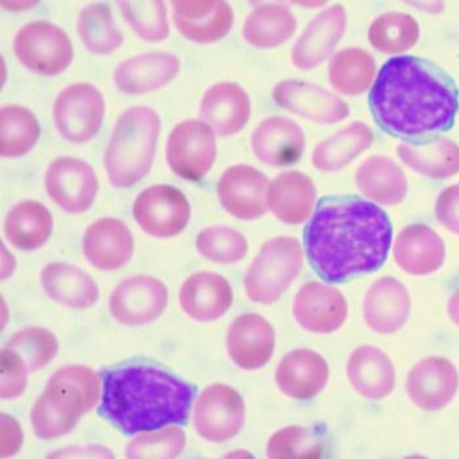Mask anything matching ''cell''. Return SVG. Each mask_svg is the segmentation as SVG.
<instances>
[{"label": "cell", "mask_w": 459, "mask_h": 459, "mask_svg": "<svg viewBox=\"0 0 459 459\" xmlns=\"http://www.w3.org/2000/svg\"><path fill=\"white\" fill-rule=\"evenodd\" d=\"M447 313H449L452 322L459 327V289L450 297L449 305H447Z\"/></svg>", "instance_id": "681fc988"}, {"label": "cell", "mask_w": 459, "mask_h": 459, "mask_svg": "<svg viewBox=\"0 0 459 459\" xmlns=\"http://www.w3.org/2000/svg\"><path fill=\"white\" fill-rule=\"evenodd\" d=\"M376 62L362 49L342 50L330 65V81L333 89L344 95H359L369 89L376 76Z\"/></svg>", "instance_id": "74e56055"}, {"label": "cell", "mask_w": 459, "mask_h": 459, "mask_svg": "<svg viewBox=\"0 0 459 459\" xmlns=\"http://www.w3.org/2000/svg\"><path fill=\"white\" fill-rule=\"evenodd\" d=\"M373 140V132L367 125L352 124L316 147L313 154V164L320 171L342 169L369 149Z\"/></svg>", "instance_id": "e575fe53"}, {"label": "cell", "mask_w": 459, "mask_h": 459, "mask_svg": "<svg viewBox=\"0 0 459 459\" xmlns=\"http://www.w3.org/2000/svg\"><path fill=\"white\" fill-rule=\"evenodd\" d=\"M328 376L327 362L319 353L299 350L283 357L277 368L276 382L285 395L306 401L325 389Z\"/></svg>", "instance_id": "cb8c5ba5"}, {"label": "cell", "mask_w": 459, "mask_h": 459, "mask_svg": "<svg viewBox=\"0 0 459 459\" xmlns=\"http://www.w3.org/2000/svg\"><path fill=\"white\" fill-rule=\"evenodd\" d=\"M45 184L54 203L73 214L89 211L99 189L92 167L70 157L59 158L50 164Z\"/></svg>", "instance_id": "4fadbf2b"}, {"label": "cell", "mask_w": 459, "mask_h": 459, "mask_svg": "<svg viewBox=\"0 0 459 459\" xmlns=\"http://www.w3.org/2000/svg\"><path fill=\"white\" fill-rule=\"evenodd\" d=\"M22 444V433L20 425L11 416L2 413V455H15Z\"/></svg>", "instance_id": "c3c4849f"}, {"label": "cell", "mask_w": 459, "mask_h": 459, "mask_svg": "<svg viewBox=\"0 0 459 459\" xmlns=\"http://www.w3.org/2000/svg\"><path fill=\"white\" fill-rule=\"evenodd\" d=\"M369 103L374 120L385 132L394 137L420 138L452 129L459 108L458 90L432 62L398 56L379 71Z\"/></svg>", "instance_id": "7a4b0ae2"}, {"label": "cell", "mask_w": 459, "mask_h": 459, "mask_svg": "<svg viewBox=\"0 0 459 459\" xmlns=\"http://www.w3.org/2000/svg\"><path fill=\"white\" fill-rule=\"evenodd\" d=\"M87 260L101 271H115L132 259L134 240L129 228L116 218L91 225L83 239Z\"/></svg>", "instance_id": "44dd1931"}, {"label": "cell", "mask_w": 459, "mask_h": 459, "mask_svg": "<svg viewBox=\"0 0 459 459\" xmlns=\"http://www.w3.org/2000/svg\"><path fill=\"white\" fill-rule=\"evenodd\" d=\"M217 155L214 133L209 125L188 120L177 125L167 143V161L184 180H201Z\"/></svg>", "instance_id": "9c48e42d"}, {"label": "cell", "mask_w": 459, "mask_h": 459, "mask_svg": "<svg viewBox=\"0 0 459 459\" xmlns=\"http://www.w3.org/2000/svg\"><path fill=\"white\" fill-rule=\"evenodd\" d=\"M445 245L437 232L425 225L408 226L394 246L396 264L412 276H427L445 262Z\"/></svg>", "instance_id": "4316f807"}, {"label": "cell", "mask_w": 459, "mask_h": 459, "mask_svg": "<svg viewBox=\"0 0 459 459\" xmlns=\"http://www.w3.org/2000/svg\"><path fill=\"white\" fill-rule=\"evenodd\" d=\"M245 419L246 406L242 395L228 385H212L198 396L195 428L205 440H231L242 429Z\"/></svg>", "instance_id": "30bf717a"}, {"label": "cell", "mask_w": 459, "mask_h": 459, "mask_svg": "<svg viewBox=\"0 0 459 459\" xmlns=\"http://www.w3.org/2000/svg\"><path fill=\"white\" fill-rule=\"evenodd\" d=\"M459 385L455 365L440 357L419 362L407 378V393L416 406L425 411L446 407L455 398Z\"/></svg>", "instance_id": "ac0fdd59"}, {"label": "cell", "mask_w": 459, "mask_h": 459, "mask_svg": "<svg viewBox=\"0 0 459 459\" xmlns=\"http://www.w3.org/2000/svg\"><path fill=\"white\" fill-rule=\"evenodd\" d=\"M348 377L354 390L368 399L389 395L395 385V369L389 357L377 348H359L348 364Z\"/></svg>", "instance_id": "f546056e"}, {"label": "cell", "mask_w": 459, "mask_h": 459, "mask_svg": "<svg viewBox=\"0 0 459 459\" xmlns=\"http://www.w3.org/2000/svg\"><path fill=\"white\" fill-rule=\"evenodd\" d=\"M53 231V218L47 206L25 201L8 212L4 234L13 247L35 251L48 242Z\"/></svg>", "instance_id": "836d02e7"}, {"label": "cell", "mask_w": 459, "mask_h": 459, "mask_svg": "<svg viewBox=\"0 0 459 459\" xmlns=\"http://www.w3.org/2000/svg\"><path fill=\"white\" fill-rule=\"evenodd\" d=\"M160 132V116L150 108H132L118 118L106 154L110 184L127 188L149 174Z\"/></svg>", "instance_id": "5b68a950"}, {"label": "cell", "mask_w": 459, "mask_h": 459, "mask_svg": "<svg viewBox=\"0 0 459 459\" xmlns=\"http://www.w3.org/2000/svg\"><path fill=\"white\" fill-rule=\"evenodd\" d=\"M293 313L305 330L331 333L347 319L348 305L344 296L333 286L310 282L297 294Z\"/></svg>", "instance_id": "e0dca14e"}, {"label": "cell", "mask_w": 459, "mask_h": 459, "mask_svg": "<svg viewBox=\"0 0 459 459\" xmlns=\"http://www.w3.org/2000/svg\"><path fill=\"white\" fill-rule=\"evenodd\" d=\"M2 385L0 394L3 399L18 398L27 387V376L30 373L27 365L15 351L4 347L0 356Z\"/></svg>", "instance_id": "bcb514c9"}, {"label": "cell", "mask_w": 459, "mask_h": 459, "mask_svg": "<svg viewBox=\"0 0 459 459\" xmlns=\"http://www.w3.org/2000/svg\"><path fill=\"white\" fill-rule=\"evenodd\" d=\"M180 61L169 53L141 54L123 62L115 71L117 89L127 95H141L166 86L178 75Z\"/></svg>", "instance_id": "603a6c76"}, {"label": "cell", "mask_w": 459, "mask_h": 459, "mask_svg": "<svg viewBox=\"0 0 459 459\" xmlns=\"http://www.w3.org/2000/svg\"><path fill=\"white\" fill-rule=\"evenodd\" d=\"M269 180L254 167L229 169L218 184V197L225 211L243 221L256 220L268 208Z\"/></svg>", "instance_id": "5bb4252c"}, {"label": "cell", "mask_w": 459, "mask_h": 459, "mask_svg": "<svg viewBox=\"0 0 459 459\" xmlns=\"http://www.w3.org/2000/svg\"><path fill=\"white\" fill-rule=\"evenodd\" d=\"M273 100L289 112L319 124H335L350 115V107L333 93L299 81H283L274 87Z\"/></svg>", "instance_id": "2e32d148"}, {"label": "cell", "mask_w": 459, "mask_h": 459, "mask_svg": "<svg viewBox=\"0 0 459 459\" xmlns=\"http://www.w3.org/2000/svg\"><path fill=\"white\" fill-rule=\"evenodd\" d=\"M41 285L50 299L67 307H90L99 299L98 286L89 274L66 263L45 266Z\"/></svg>", "instance_id": "4dcf8cb0"}, {"label": "cell", "mask_w": 459, "mask_h": 459, "mask_svg": "<svg viewBox=\"0 0 459 459\" xmlns=\"http://www.w3.org/2000/svg\"><path fill=\"white\" fill-rule=\"evenodd\" d=\"M251 103L247 92L237 83L214 84L203 98L201 116L212 129L222 135H234L247 124Z\"/></svg>", "instance_id": "484cf974"}, {"label": "cell", "mask_w": 459, "mask_h": 459, "mask_svg": "<svg viewBox=\"0 0 459 459\" xmlns=\"http://www.w3.org/2000/svg\"><path fill=\"white\" fill-rule=\"evenodd\" d=\"M273 327L257 314H245L234 320L228 335V351L237 367L256 370L264 367L274 351Z\"/></svg>", "instance_id": "d6986e66"}, {"label": "cell", "mask_w": 459, "mask_h": 459, "mask_svg": "<svg viewBox=\"0 0 459 459\" xmlns=\"http://www.w3.org/2000/svg\"><path fill=\"white\" fill-rule=\"evenodd\" d=\"M410 311V294L393 277L374 282L365 297V320L371 330L378 333H396L407 322Z\"/></svg>", "instance_id": "d4e9b609"}, {"label": "cell", "mask_w": 459, "mask_h": 459, "mask_svg": "<svg viewBox=\"0 0 459 459\" xmlns=\"http://www.w3.org/2000/svg\"><path fill=\"white\" fill-rule=\"evenodd\" d=\"M359 191L382 205H396L406 197V175L393 160L384 157L370 158L359 166L356 174Z\"/></svg>", "instance_id": "1f68e13d"}, {"label": "cell", "mask_w": 459, "mask_h": 459, "mask_svg": "<svg viewBox=\"0 0 459 459\" xmlns=\"http://www.w3.org/2000/svg\"><path fill=\"white\" fill-rule=\"evenodd\" d=\"M5 347L15 351L28 367L36 371L47 367L58 352V342L45 328L30 327L15 333Z\"/></svg>", "instance_id": "b9f144b4"}, {"label": "cell", "mask_w": 459, "mask_h": 459, "mask_svg": "<svg viewBox=\"0 0 459 459\" xmlns=\"http://www.w3.org/2000/svg\"><path fill=\"white\" fill-rule=\"evenodd\" d=\"M436 215L444 228L459 235V184L449 186L438 195Z\"/></svg>", "instance_id": "7dc6e473"}, {"label": "cell", "mask_w": 459, "mask_h": 459, "mask_svg": "<svg viewBox=\"0 0 459 459\" xmlns=\"http://www.w3.org/2000/svg\"><path fill=\"white\" fill-rule=\"evenodd\" d=\"M302 129L283 117H272L259 125L252 135V149L263 163L273 167L296 163L305 150Z\"/></svg>", "instance_id": "83f0119b"}, {"label": "cell", "mask_w": 459, "mask_h": 459, "mask_svg": "<svg viewBox=\"0 0 459 459\" xmlns=\"http://www.w3.org/2000/svg\"><path fill=\"white\" fill-rule=\"evenodd\" d=\"M347 27V16L340 4L316 16L293 48L291 59L299 69L310 70L322 65L339 44Z\"/></svg>", "instance_id": "ffe728a7"}, {"label": "cell", "mask_w": 459, "mask_h": 459, "mask_svg": "<svg viewBox=\"0 0 459 459\" xmlns=\"http://www.w3.org/2000/svg\"><path fill=\"white\" fill-rule=\"evenodd\" d=\"M100 379L87 367H66L48 382L32 410L37 437L53 440L67 435L100 399Z\"/></svg>", "instance_id": "277c9868"}, {"label": "cell", "mask_w": 459, "mask_h": 459, "mask_svg": "<svg viewBox=\"0 0 459 459\" xmlns=\"http://www.w3.org/2000/svg\"><path fill=\"white\" fill-rule=\"evenodd\" d=\"M53 115L62 137L73 143H84L98 134L103 123V96L91 84H74L59 93Z\"/></svg>", "instance_id": "ba28073f"}, {"label": "cell", "mask_w": 459, "mask_h": 459, "mask_svg": "<svg viewBox=\"0 0 459 459\" xmlns=\"http://www.w3.org/2000/svg\"><path fill=\"white\" fill-rule=\"evenodd\" d=\"M391 239L386 212L354 195L320 200L305 230L308 262L328 282H342L381 268Z\"/></svg>", "instance_id": "6da1fadb"}, {"label": "cell", "mask_w": 459, "mask_h": 459, "mask_svg": "<svg viewBox=\"0 0 459 459\" xmlns=\"http://www.w3.org/2000/svg\"><path fill=\"white\" fill-rule=\"evenodd\" d=\"M296 28V18L288 8L266 4L257 7L246 20L243 36L252 47L269 49L288 41Z\"/></svg>", "instance_id": "d590c367"}, {"label": "cell", "mask_w": 459, "mask_h": 459, "mask_svg": "<svg viewBox=\"0 0 459 459\" xmlns=\"http://www.w3.org/2000/svg\"><path fill=\"white\" fill-rule=\"evenodd\" d=\"M169 302V290L160 280L135 276L125 280L109 299L113 318L125 325H144L160 318Z\"/></svg>", "instance_id": "7c38bea8"}, {"label": "cell", "mask_w": 459, "mask_h": 459, "mask_svg": "<svg viewBox=\"0 0 459 459\" xmlns=\"http://www.w3.org/2000/svg\"><path fill=\"white\" fill-rule=\"evenodd\" d=\"M121 11L130 27L147 41H161L169 33L166 5L160 0L152 2H121Z\"/></svg>", "instance_id": "7bdbcfd3"}, {"label": "cell", "mask_w": 459, "mask_h": 459, "mask_svg": "<svg viewBox=\"0 0 459 459\" xmlns=\"http://www.w3.org/2000/svg\"><path fill=\"white\" fill-rule=\"evenodd\" d=\"M398 155L413 171L430 178H446L459 172V146L446 138L401 144Z\"/></svg>", "instance_id": "d6a6232c"}, {"label": "cell", "mask_w": 459, "mask_h": 459, "mask_svg": "<svg viewBox=\"0 0 459 459\" xmlns=\"http://www.w3.org/2000/svg\"><path fill=\"white\" fill-rule=\"evenodd\" d=\"M195 247L205 259L220 264H234L247 254L246 238L234 229L214 226L201 231L195 239Z\"/></svg>", "instance_id": "60d3db41"}, {"label": "cell", "mask_w": 459, "mask_h": 459, "mask_svg": "<svg viewBox=\"0 0 459 459\" xmlns=\"http://www.w3.org/2000/svg\"><path fill=\"white\" fill-rule=\"evenodd\" d=\"M133 215L147 234L172 238L180 234L191 220V205L186 195L171 186H154L135 198Z\"/></svg>", "instance_id": "8fae6325"}, {"label": "cell", "mask_w": 459, "mask_h": 459, "mask_svg": "<svg viewBox=\"0 0 459 459\" xmlns=\"http://www.w3.org/2000/svg\"><path fill=\"white\" fill-rule=\"evenodd\" d=\"M78 33L91 53L109 54L123 44V35L113 22L109 7L93 3L81 11Z\"/></svg>", "instance_id": "f35d334b"}, {"label": "cell", "mask_w": 459, "mask_h": 459, "mask_svg": "<svg viewBox=\"0 0 459 459\" xmlns=\"http://www.w3.org/2000/svg\"><path fill=\"white\" fill-rule=\"evenodd\" d=\"M302 263V247L296 238L268 240L246 274L248 299L263 305L276 302L299 273Z\"/></svg>", "instance_id": "8992f818"}, {"label": "cell", "mask_w": 459, "mask_h": 459, "mask_svg": "<svg viewBox=\"0 0 459 459\" xmlns=\"http://www.w3.org/2000/svg\"><path fill=\"white\" fill-rule=\"evenodd\" d=\"M195 387L174 374L127 365L104 371L99 415L124 435L188 423Z\"/></svg>", "instance_id": "3957f363"}, {"label": "cell", "mask_w": 459, "mask_h": 459, "mask_svg": "<svg viewBox=\"0 0 459 459\" xmlns=\"http://www.w3.org/2000/svg\"><path fill=\"white\" fill-rule=\"evenodd\" d=\"M13 49L27 69L39 75H58L73 61L69 36L48 22L24 25L16 33Z\"/></svg>", "instance_id": "52a82bcc"}, {"label": "cell", "mask_w": 459, "mask_h": 459, "mask_svg": "<svg viewBox=\"0 0 459 459\" xmlns=\"http://www.w3.org/2000/svg\"><path fill=\"white\" fill-rule=\"evenodd\" d=\"M171 5L181 35L198 44L220 41L234 24V13L223 0H174Z\"/></svg>", "instance_id": "9a60e30c"}, {"label": "cell", "mask_w": 459, "mask_h": 459, "mask_svg": "<svg viewBox=\"0 0 459 459\" xmlns=\"http://www.w3.org/2000/svg\"><path fill=\"white\" fill-rule=\"evenodd\" d=\"M232 299L234 296L228 280L211 272L195 273L181 286V308L197 322H212L225 316Z\"/></svg>", "instance_id": "7402d4cb"}, {"label": "cell", "mask_w": 459, "mask_h": 459, "mask_svg": "<svg viewBox=\"0 0 459 459\" xmlns=\"http://www.w3.org/2000/svg\"><path fill=\"white\" fill-rule=\"evenodd\" d=\"M316 198L313 181L299 171L285 172L269 186V209L289 225L305 222L313 211Z\"/></svg>", "instance_id": "f1b7e54d"}, {"label": "cell", "mask_w": 459, "mask_h": 459, "mask_svg": "<svg viewBox=\"0 0 459 459\" xmlns=\"http://www.w3.org/2000/svg\"><path fill=\"white\" fill-rule=\"evenodd\" d=\"M419 24L407 13H384L374 20L369 30L370 44L385 54L407 52L418 42Z\"/></svg>", "instance_id": "ab89813d"}, {"label": "cell", "mask_w": 459, "mask_h": 459, "mask_svg": "<svg viewBox=\"0 0 459 459\" xmlns=\"http://www.w3.org/2000/svg\"><path fill=\"white\" fill-rule=\"evenodd\" d=\"M319 441L306 428L288 427L272 436L266 446L269 458H318Z\"/></svg>", "instance_id": "f6af8a7d"}, {"label": "cell", "mask_w": 459, "mask_h": 459, "mask_svg": "<svg viewBox=\"0 0 459 459\" xmlns=\"http://www.w3.org/2000/svg\"><path fill=\"white\" fill-rule=\"evenodd\" d=\"M186 438L178 428H167L158 433L135 437L126 447L129 458H175L186 447Z\"/></svg>", "instance_id": "ee69618b"}, {"label": "cell", "mask_w": 459, "mask_h": 459, "mask_svg": "<svg viewBox=\"0 0 459 459\" xmlns=\"http://www.w3.org/2000/svg\"><path fill=\"white\" fill-rule=\"evenodd\" d=\"M36 116L27 108L8 106L0 112V154L3 158L24 157L39 138Z\"/></svg>", "instance_id": "8d00e7d4"}]
</instances>
